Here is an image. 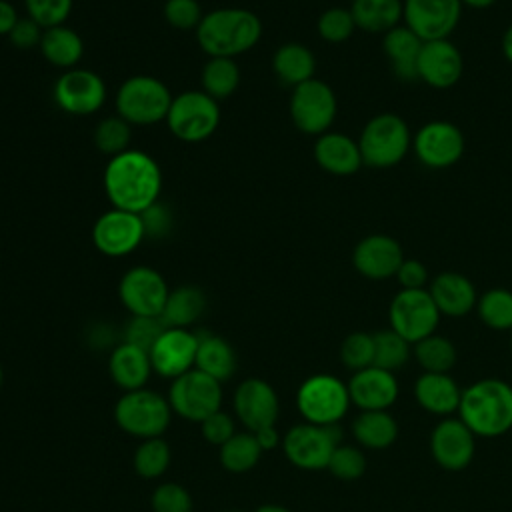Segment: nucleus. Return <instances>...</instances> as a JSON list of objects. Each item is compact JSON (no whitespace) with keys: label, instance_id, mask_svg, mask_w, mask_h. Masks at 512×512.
<instances>
[{"label":"nucleus","instance_id":"8fccbe9b","mask_svg":"<svg viewBox=\"0 0 512 512\" xmlns=\"http://www.w3.org/2000/svg\"><path fill=\"white\" fill-rule=\"evenodd\" d=\"M200 430H202V436L214 444V446H222L226 440H230L236 430H234V420L230 418L228 412L224 410H216L214 414H210L208 418H204L200 422Z\"/></svg>","mask_w":512,"mask_h":512},{"label":"nucleus","instance_id":"aec40b11","mask_svg":"<svg viewBox=\"0 0 512 512\" xmlns=\"http://www.w3.org/2000/svg\"><path fill=\"white\" fill-rule=\"evenodd\" d=\"M278 410V396L266 380L248 378L238 384L234 392V414L248 428V432H258L262 428L274 426Z\"/></svg>","mask_w":512,"mask_h":512},{"label":"nucleus","instance_id":"4468645a","mask_svg":"<svg viewBox=\"0 0 512 512\" xmlns=\"http://www.w3.org/2000/svg\"><path fill=\"white\" fill-rule=\"evenodd\" d=\"M146 238L142 216L136 212L110 208L102 212L92 226L94 248L108 258L132 254Z\"/></svg>","mask_w":512,"mask_h":512},{"label":"nucleus","instance_id":"7ed1b4c3","mask_svg":"<svg viewBox=\"0 0 512 512\" xmlns=\"http://www.w3.org/2000/svg\"><path fill=\"white\" fill-rule=\"evenodd\" d=\"M458 412L474 436H500L512 428V386L498 378L478 380L462 390Z\"/></svg>","mask_w":512,"mask_h":512},{"label":"nucleus","instance_id":"58836bf2","mask_svg":"<svg viewBox=\"0 0 512 512\" xmlns=\"http://www.w3.org/2000/svg\"><path fill=\"white\" fill-rule=\"evenodd\" d=\"M476 312L492 330H512V290L492 288L478 296Z\"/></svg>","mask_w":512,"mask_h":512},{"label":"nucleus","instance_id":"09e8293b","mask_svg":"<svg viewBox=\"0 0 512 512\" xmlns=\"http://www.w3.org/2000/svg\"><path fill=\"white\" fill-rule=\"evenodd\" d=\"M152 512H192L190 492L174 482L160 484L152 494Z\"/></svg>","mask_w":512,"mask_h":512},{"label":"nucleus","instance_id":"2f4dec72","mask_svg":"<svg viewBox=\"0 0 512 512\" xmlns=\"http://www.w3.org/2000/svg\"><path fill=\"white\" fill-rule=\"evenodd\" d=\"M200 372L222 382L228 380L236 370V354L228 340L216 334H198L196 364Z\"/></svg>","mask_w":512,"mask_h":512},{"label":"nucleus","instance_id":"bf43d9fd","mask_svg":"<svg viewBox=\"0 0 512 512\" xmlns=\"http://www.w3.org/2000/svg\"><path fill=\"white\" fill-rule=\"evenodd\" d=\"M256 512H290V510L280 504H264V506L256 508Z\"/></svg>","mask_w":512,"mask_h":512},{"label":"nucleus","instance_id":"1a4fd4ad","mask_svg":"<svg viewBox=\"0 0 512 512\" xmlns=\"http://www.w3.org/2000/svg\"><path fill=\"white\" fill-rule=\"evenodd\" d=\"M296 406L310 424H338L350 406L348 386L332 374H314L300 384Z\"/></svg>","mask_w":512,"mask_h":512},{"label":"nucleus","instance_id":"473e14b6","mask_svg":"<svg viewBox=\"0 0 512 512\" xmlns=\"http://www.w3.org/2000/svg\"><path fill=\"white\" fill-rule=\"evenodd\" d=\"M356 442L370 450H382L396 442L398 424L386 410H362L352 422Z\"/></svg>","mask_w":512,"mask_h":512},{"label":"nucleus","instance_id":"412c9836","mask_svg":"<svg viewBox=\"0 0 512 512\" xmlns=\"http://www.w3.org/2000/svg\"><path fill=\"white\" fill-rule=\"evenodd\" d=\"M464 72V58L454 42L430 40L422 44L418 56V80L436 90L452 88Z\"/></svg>","mask_w":512,"mask_h":512},{"label":"nucleus","instance_id":"a211bd4d","mask_svg":"<svg viewBox=\"0 0 512 512\" xmlns=\"http://www.w3.org/2000/svg\"><path fill=\"white\" fill-rule=\"evenodd\" d=\"M404 262L402 246L388 234H368L352 250L354 270L368 280H386L396 276Z\"/></svg>","mask_w":512,"mask_h":512},{"label":"nucleus","instance_id":"c9c22d12","mask_svg":"<svg viewBox=\"0 0 512 512\" xmlns=\"http://www.w3.org/2000/svg\"><path fill=\"white\" fill-rule=\"evenodd\" d=\"M262 448L252 432H236L220 446V462L228 472L242 474L252 470L260 460Z\"/></svg>","mask_w":512,"mask_h":512},{"label":"nucleus","instance_id":"864d4df0","mask_svg":"<svg viewBox=\"0 0 512 512\" xmlns=\"http://www.w3.org/2000/svg\"><path fill=\"white\" fill-rule=\"evenodd\" d=\"M142 222H144V230H146V236H154V238H160L164 234H168L170 226H172V218H170V212L160 204H152L148 210H144L142 214Z\"/></svg>","mask_w":512,"mask_h":512},{"label":"nucleus","instance_id":"7c9ffc66","mask_svg":"<svg viewBox=\"0 0 512 512\" xmlns=\"http://www.w3.org/2000/svg\"><path fill=\"white\" fill-rule=\"evenodd\" d=\"M352 18L358 30L370 34H386L400 26L404 18L402 0H352Z\"/></svg>","mask_w":512,"mask_h":512},{"label":"nucleus","instance_id":"c756f323","mask_svg":"<svg viewBox=\"0 0 512 512\" xmlns=\"http://www.w3.org/2000/svg\"><path fill=\"white\" fill-rule=\"evenodd\" d=\"M40 54L48 64L60 70H72L84 56L82 36L66 24L46 28L40 40Z\"/></svg>","mask_w":512,"mask_h":512},{"label":"nucleus","instance_id":"f704fd0d","mask_svg":"<svg viewBox=\"0 0 512 512\" xmlns=\"http://www.w3.org/2000/svg\"><path fill=\"white\" fill-rule=\"evenodd\" d=\"M202 92L214 100L232 96L240 84V68L234 58H208L200 72Z\"/></svg>","mask_w":512,"mask_h":512},{"label":"nucleus","instance_id":"4d7b16f0","mask_svg":"<svg viewBox=\"0 0 512 512\" xmlns=\"http://www.w3.org/2000/svg\"><path fill=\"white\" fill-rule=\"evenodd\" d=\"M502 54H504V58L512 64V22H510V26L504 30V36H502Z\"/></svg>","mask_w":512,"mask_h":512},{"label":"nucleus","instance_id":"e2e57ef3","mask_svg":"<svg viewBox=\"0 0 512 512\" xmlns=\"http://www.w3.org/2000/svg\"><path fill=\"white\" fill-rule=\"evenodd\" d=\"M510 332H512V330H510ZM510 344H512V338H510Z\"/></svg>","mask_w":512,"mask_h":512},{"label":"nucleus","instance_id":"b1692460","mask_svg":"<svg viewBox=\"0 0 512 512\" xmlns=\"http://www.w3.org/2000/svg\"><path fill=\"white\" fill-rule=\"evenodd\" d=\"M316 164L332 176H352L364 166L358 140L344 132H324L316 136L312 148Z\"/></svg>","mask_w":512,"mask_h":512},{"label":"nucleus","instance_id":"f3484780","mask_svg":"<svg viewBox=\"0 0 512 512\" xmlns=\"http://www.w3.org/2000/svg\"><path fill=\"white\" fill-rule=\"evenodd\" d=\"M404 26L422 42L444 40L456 30L462 16L460 0H402Z\"/></svg>","mask_w":512,"mask_h":512},{"label":"nucleus","instance_id":"a19ab883","mask_svg":"<svg viewBox=\"0 0 512 512\" xmlns=\"http://www.w3.org/2000/svg\"><path fill=\"white\" fill-rule=\"evenodd\" d=\"M170 466V446L168 442L158 438H146L134 452V470L142 478H158Z\"/></svg>","mask_w":512,"mask_h":512},{"label":"nucleus","instance_id":"6e6552de","mask_svg":"<svg viewBox=\"0 0 512 512\" xmlns=\"http://www.w3.org/2000/svg\"><path fill=\"white\" fill-rule=\"evenodd\" d=\"M288 112L292 124L308 136H320L330 130L336 120L338 100L330 84L312 78L290 92Z\"/></svg>","mask_w":512,"mask_h":512},{"label":"nucleus","instance_id":"20e7f679","mask_svg":"<svg viewBox=\"0 0 512 512\" xmlns=\"http://www.w3.org/2000/svg\"><path fill=\"white\" fill-rule=\"evenodd\" d=\"M358 146L364 166L374 170L392 168L412 150V132L402 116L382 112L364 124Z\"/></svg>","mask_w":512,"mask_h":512},{"label":"nucleus","instance_id":"423d86ee","mask_svg":"<svg viewBox=\"0 0 512 512\" xmlns=\"http://www.w3.org/2000/svg\"><path fill=\"white\" fill-rule=\"evenodd\" d=\"M164 122L176 140L186 144L204 142L220 124L218 100L210 98L202 90H186L176 94Z\"/></svg>","mask_w":512,"mask_h":512},{"label":"nucleus","instance_id":"dca6fc26","mask_svg":"<svg viewBox=\"0 0 512 512\" xmlns=\"http://www.w3.org/2000/svg\"><path fill=\"white\" fill-rule=\"evenodd\" d=\"M170 294L168 282L152 266H132L118 284V296L132 316H160Z\"/></svg>","mask_w":512,"mask_h":512},{"label":"nucleus","instance_id":"72a5a7b5","mask_svg":"<svg viewBox=\"0 0 512 512\" xmlns=\"http://www.w3.org/2000/svg\"><path fill=\"white\" fill-rule=\"evenodd\" d=\"M206 310V296L196 286H178L170 290L162 308V322L168 328H188Z\"/></svg>","mask_w":512,"mask_h":512},{"label":"nucleus","instance_id":"052dcab7","mask_svg":"<svg viewBox=\"0 0 512 512\" xmlns=\"http://www.w3.org/2000/svg\"><path fill=\"white\" fill-rule=\"evenodd\" d=\"M2 380H4V374H2V366H0V386H2Z\"/></svg>","mask_w":512,"mask_h":512},{"label":"nucleus","instance_id":"a18cd8bd","mask_svg":"<svg viewBox=\"0 0 512 512\" xmlns=\"http://www.w3.org/2000/svg\"><path fill=\"white\" fill-rule=\"evenodd\" d=\"M204 14L206 12L202 10V4L198 0H166L162 6V16L166 24L182 32H188V30L196 32Z\"/></svg>","mask_w":512,"mask_h":512},{"label":"nucleus","instance_id":"393cba45","mask_svg":"<svg viewBox=\"0 0 512 512\" xmlns=\"http://www.w3.org/2000/svg\"><path fill=\"white\" fill-rule=\"evenodd\" d=\"M440 316L460 318L476 308L478 294L472 280L460 272H442L432 278L428 288Z\"/></svg>","mask_w":512,"mask_h":512},{"label":"nucleus","instance_id":"13d9d810","mask_svg":"<svg viewBox=\"0 0 512 512\" xmlns=\"http://www.w3.org/2000/svg\"><path fill=\"white\" fill-rule=\"evenodd\" d=\"M460 2H462V6H470V8H488L496 0H460Z\"/></svg>","mask_w":512,"mask_h":512},{"label":"nucleus","instance_id":"680f3d73","mask_svg":"<svg viewBox=\"0 0 512 512\" xmlns=\"http://www.w3.org/2000/svg\"><path fill=\"white\" fill-rule=\"evenodd\" d=\"M224 512H240V510H224Z\"/></svg>","mask_w":512,"mask_h":512},{"label":"nucleus","instance_id":"c85d7f7f","mask_svg":"<svg viewBox=\"0 0 512 512\" xmlns=\"http://www.w3.org/2000/svg\"><path fill=\"white\" fill-rule=\"evenodd\" d=\"M272 72L284 86L296 88L298 84L314 78L316 56L300 42H286L272 54Z\"/></svg>","mask_w":512,"mask_h":512},{"label":"nucleus","instance_id":"ddd939ff","mask_svg":"<svg viewBox=\"0 0 512 512\" xmlns=\"http://www.w3.org/2000/svg\"><path fill=\"white\" fill-rule=\"evenodd\" d=\"M388 318L394 332H398L410 344H416L434 334L440 322V312L428 288L400 290L390 302Z\"/></svg>","mask_w":512,"mask_h":512},{"label":"nucleus","instance_id":"9b49d317","mask_svg":"<svg viewBox=\"0 0 512 512\" xmlns=\"http://www.w3.org/2000/svg\"><path fill=\"white\" fill-rule=\"evenodd\" d=\"M168 404L178 416L200 424L204 418L220 410V382L200 372L198 368H192L172 380L168 390Z\"/></svg>","mask_w":512,"mask_h":512},{"label":"nucleus","instance_id":"79ce46f5","mask_svg":"<svg viewBox=\"0 0 512 512\" xmlns=\"http://www.w3.org/2000/svg\"><path fill=\"white\" fill-rule=\"evenodd\" d=\"M316 30L320 34V38L328 44H342L346 42L354 30H356V22L352 18L350 8H342V6H330L326 8L316 22Z\"/></svg>","mask_w":512,"mask_h":512},{"label":"nucleus","instance_id":"2eb2a0df","mask_svg":"<svg viewBox=\"0 0 512 512\" xmlns=\"http://www.w3.org/2000/svg\"><path fill=\"white\" fill-rule=\"evenodd\" d=\"M462 130L448 120H430L412 136V150L418 162L432 170L454 166L464 154Z\"/></svg>","mask_w":512,"mask_h":512},{"label":"nucleus","instance_id":"4be33fe9","mask_svg":"<svg viewBox=\"0 0 512 512\" xmlns=\"http://www.w3.org/2000/svg\"><path fill=\"white\" fill-rule=\"evenodd\" d=\"M474 432L460 418H446L432 430L430 452L444 470H464L474 458Z\"/></svg>","mask_w":512,"mask_h":512},{"label":"nucleus","instance_id":"3c124183","mask_svg":"<svg viewBox=\"0 0 512 512\" xmlns=\"http://www.w3.org/2000/svg\"><path fill=\"white\" fill-rule=\"evenodd\" d=\"M42 32H44L42 26L36 24L30 16H20L16 26L8 34V40H10L12 46H16L20 50H30V48L40 46Z\"/></svg>","mask_w":512,"mask_h":512},{"label":"nucleus","instance_id":"49530a36","mask_svg":"<svg viewBox=\"0 0 512 512\" xmlns=\"http://www.w3.org/2000/svg\"><path fill=\"white\" fill-rule=\"evenodd\" d=\"M328 470L340 480H358L366 472V456L356 446L340 444L330 456Z\"/></svg>","mask_w":512,"mask_h":512},{"label":"nucleus","instance_id":"cd10ccee","mask_svg":"<svg viewBox=\"0 0 512 512\" xmlns=\"http://www.w3.org/2000/svg\"><path fill=\"white\" fill-rule=\"evenodd\" d=\"M414 396L424 410L432 414H450L458 410L462 390L448 374L424 372L414 384Z\"/></svg>","mask_w":512,"mask_h":512},{"label":"nucleus","instance_id":"5701e85b","mask_svg":"<svg viewBox=\"0 0 512 512\" xmlns=\"http://www.w3.org/2000/svg\"><path fill=\"white\" fill-rule=\"evenodd\" d=\"M348 386L350 402L360 410H388L398 398V382L394 372L368 366L352 374Z\"/></svg>","mask_w":512,"mask_h":512},{"label":"nucleus","instance_id":"6ab92c4d","mask_svg":"<svg viewBox=\"0 0 512 512\" xmlns=\"http://www.w3.org/2000/svg\"><path fill=\"white\" fill-rule=\"evenodd\" d=\"M198 334L188 328H166L150 348L152 370L164 378H178L196 364Z\"/></svg>","mask_w":512,"mask_h":512},{"label":"nucleus","instance_id":"9d476101","mask_svg":"<svg viewBox=\"0 0 512 512\" xmlns=\"http://www.w3.org/2000/svg\"><path fill=\"white\" fill-rule=\"evenodd\" d=\"M342 444V430L338 424H298L292 426L282 438L286 458L302 470L328 468L330 456L336 446Z\"/></svg>","mask_w":512,"mask_h":512},{"label":"nucleus","instance_id":"f03ea898","mask_svg":"<svg viewBox=\"0 0 512 512\" xmlns=\"http://www.w3.org/2000/svg\"><path fill=\"white\" fill-rule=\"evenodd\" d=\"M262 38V20L248 8L224 6L204 14L196 42L208 58H234L252 50Z\"/></svg>","mask_w":512,"mask_h":512},{"label":"nucleus","instance_id":"603ef678","mask_svg":"<svg viewBox=\"0 0 512 512\" xmlns=\"http://www.w3.org/2000/svg\"><path fill=\"white\" fill-rule=\"evenodd\" d=\"M394 278L398 280L402 290H420L428 284V268L420 260L404 258Z\"/></svg>","mask_w":512,"mask_h":512},{"label":"nucleus","instance_id":"0eeeda50","mask_svg":"<svg viewBox=\"0 0 512 512\" xmlns=\"http://www.w3.org/2000/svg\"><path fill=\"white\" fill-rule=\"evenodd\" d=\"M170 416L168 398L146 388L126 392L114 406L116 424L142 440L162 436L170 424Z\"/></svg>","mask_w":512,"mask_h":512},{"label":"nucleus","instance_id":"6e6d98bb","mask_svg":"<svg viewBox=\"0 0 512 512\" xmlns=\"http://www.w3.org/2000/svg\"><path fill=\"white\" fill-rule=\"evenodd\" d=\"M252 434L256 436V440H258L262 452L276 448L278 442H280V436H278V432H276V426H268V428H262V430L252 432Z\"/></svg>","mask_w":512,"mask_h":512},{"label":"nucleus","instance_id":"4c0bfd02","mask_svg":"<svg viewBox=\"0 0 512 512\" xmlns=\"http://www.w3.org/2000/svg\"><path fill=\"white\" fill-rule=\"evenodd\" d=\"M130 138H132V126L118 114L102 118L96 124L92 134L96 150L108 158L126 152L130 148Z\"/></svg>","mask_w":512,"mask_h":512},{"label":"nucleus","instance_id":"37998d69","mask_svg":"<svg viewBox=\"0 0 512 512\" xmlns=\"http://www.w3.org/2000/svg\"><path fill=\"white\" fill-rule=\"evenodd\" d=\"M340 360L352 372L374 364V338L368 332H352L340 346Z\"/></svg>","mask_w":512,"mask_h":512},{"label":"nucleus","instance_id":"5fc2aeb1","mask_svg":"<svg viewBox=\"0 0 512 512\" xmlns=\"http://www.w3.org/2000/svg\"><path fill=\"white\" fill-rule=\"evenodd\" d=\"M18 20H20V14L16 6L8 0H0V36H8Z\"/></svg>","mask_w":512,"mask_h":512},{"label":"nucleus","instance_id":"a878e982","mask_svg":"<svg viewBox=\"0 0 512 512\" xmlns=\"http://www.w3.org/2000/svg\"><path fill=\"white\" fill-rule=\"evenodd\" d=\"M422 44L424 42L404 24L384 34L382 50L398 80H404V82L418 80V56H420Z\"/></svg>","mask_w":512,"mask_h":512},{"label":"nucleus","instance_id":"f257e3e1","mask_svg":"<svg viewBox=\"0 0 512 512\" xmlns=\"http://www.w3.org/2000/svg\"><path fill=\"white\" fill-rule=\"evenodd\" d=\"M102 186L112 208L142 214L160 198L162 170L148 152L128 148L108 158Z\"/></svg>","mask_w":512,"mask_h":512},{"label":"nucleus","instance_id":"de8ad7c7","mask_svg":"<svg viewBox=\"0 0 512 512\" xmlns=\"http://www.w3.org/2000/svg\"><path fill=\"white\" fill-rule=\"evenodd\" d=\"M166 328L160 316H132L124 328V342L150 352Z\"/></svg>","mask_w":512,"mask_h":512},{"label":"nucleus","instance_id":"39448f33","mask_svg":"<svg viewBox=\"0 0 512 512\" xmlns=\"http://www.w3.org/2000/svg\"><path fill=\"white\" fill-rule=\"evenodd\" d=\"M172 98L170 88L160 78L136 74L120 84L114 106L116 114L130 126H152L166 120Z\"/></svg>","mask_w":512,"mask_h":512},{"label":"nucleus","instance_id":"c03bdc74","mask_svg":"<svg viewBox=\"0 0 512 512\" xmlns=\"http://www.w3.org/2000/svg\"><path fill=\"white\" fill-rule=\"evenodd\" d=\"M72 6L74 0H24L26 16L40 24L42 30L66 24L72 14Z\"/></svg>","mask_w":512,"mask_h":512},{"label":"nucleus","instance_id":"ea45409f","mask_svg":"<svg viewBox=\"0 0 512 512\" xmlns=\"http://www.w3.org/2000/svg\"><path fill=\"white\" fill-rule=\"evenodd\" d=\"M374 338V364L376 368L394 372L402 368L410 358V342L404 340L398 332L392 328L378 330L372 334Z\"/></svg>","mask_w":512,"mask_h":512},{"label":"nucleus","instance_id":"e433bc0d","mask_svg":"<svg viewBox=\"0 0 512 512\" xmlns=\"http://www.w3.org/2000/svg\"><path fill=\"white\" fill-rule=\"evenodd\" d=\"M414 356L424 372L448 374L456 364L454 344L438 334H430L414 344Z\"/></svg>","mask_w":512,"mask_h":512},{"label":"nucleus","instance_id":"f8f14e48","mask_svg":"<svg viewBox=\"0 0 512 512\" xmlns=\"http://www.w3.org/2000/svg\"><path fill=\"white\" fill-rule=\"evenodd\" d=\"M106 82L104 78L88 68L64 70L52 88L54 104L70 116H90L96 114L106 102Z\"/></svg>","mask_w":512,"mask_h":512},{"label":"nucleus","instance_id":"bb28decb","mask_svg":"<svg viewBox=\"0 0 512 512\" xmlns=\"http://www.w3.org/2000/svg\"><path fill=\"white\" fill-rule=\"evenodd\" d=\"M108 370L116 386L124 388L126 392L144 388L148 376L152 372L150 354L134 344L122 342L118 344L108 358Z\"/></svg>","mask_w":512,"mask_h":512}]
</instances>
